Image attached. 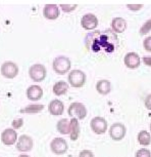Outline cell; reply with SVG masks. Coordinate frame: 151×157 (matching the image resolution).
<instances>
[{"label": "cell", "mask_w": 151, "mask_h": 157, "mask_svg": "<svg viewBox=\"0 0 151 157\" xmlns=\"http://www.w3.org/2000/svg\"><path fill=\"white\" fill-rule=\"evenodd\" d=\"M84 43L90 52L103 55L112 54L120 45L117 35L109 29L88 33L84 38Z\"/></svg>", "instance_id": "cell-1"}, {"label": "cell", "mask_w": 151, "mask_h": 157, "mask_svg": "<svg viewBox=\"0 0 151 157\" xmlns=\"http://www.w3.org/2000/svg\"><path fill=\"white\" fill-rule=\"evenodd\" d=\"M72 67V62L66 56H58L53 60L52 68L55 73L59 74V75H64L70 70Z\"/></svg>", "instance_id": "cell-2"}, {"label": "cell", "mask_w": 151, "mask_h": 157, "mask_svg": "<svg viewBox=\"0 0 151 157\" xmlns=\"http://www.w3.org/2000/svg\"><path fill=\"white\" fill-rule=\"evenodd\" d=\"M86 79H87V76H86L85 72H83L82 70L79 69L72 70L69 73V76H67L69 84L75 88H80L84 86L86 83Z\"/></svg>", "instance_id": "cell-3"}, {"label": "cell", "mask_w": 151, "mask_h": 157, "mask_svg": "<svg viewBox=\"0 0 151 157\" xmlns=\"http://www.w3.org/2000/svg\"><path fill=\"white\" fill-rule=\"evenodd\" d=\"M67 114L70 118H78L79 120H84L87 116V108L83 103L74 102L67 109Z\"/></svg>", "instance_id": "cell-4"}, {"label": "cell", "mask_w": 151, "mask_h": 157, "mask_svg": "<svg viewBox=\"0 0 151 157\" xmlns=\"http://www.w3.org/2000/svg\"><path fill=\"white\" fill-rule=\"evenodd\" d=\"M29 75L35 82H42L47 76L46 67L42 64L32 65L29 69Z\"/></svg>", "instance_id": "cell-5"}, {"label": "cell", "mask_w": 151, "mask_h": 157, "mask_svg": "<svg viewBox=\"0 0 151 157\" xmlns=\"http://www.w3.org/2000/svg\"><path fill=\"white\" fill-rule=\"evenodd\" d=\"M90 127L95 135H104L108 128L107 121L104 117L95 116L90 121Z\"/></svg>", "instance_id": "cell-6"}, {"label": "cell", "mask_w": 151, "mask_h": 157, "mask_svg": "<svg viewBox=\"0 0 151 157\" xmlns=\"http://www.w3.org/2000/svg\"><path fill=\"white\" fill-rule=\"evenodd\" d=\"M126 134L127 127L125 126V124L120 122H115L111 124V126L109 127V137L111 138V140L115 142L122 141L126 137Z\"/></svg>", "instance_id": "cell-7"}, {"label": "cell", "mask_w": 151, "mask_h": 157, "mask_svg": "<svg viewBox=\"0 0 151 157\" xmlns=\"http://www.w3.org/2000/svg\"><path fill=\"white\" fill-rule=\"evenodd\" d=\"M50 149L56 155H63L69 150V145L63 138H54L50 143Z\"/></svg>", "instance_id": "cell-8"}, {"label": "cell", "mask_w": 151, "mask_h": 157, "mask_svg": "<svg viewBox=\"0 0 151 157\" xmlns=\"http://www.w3.org/2000/svg\"><path fill=\"white\" fill-rule=\"evenodd\" d=\"M33 147H34V142H33V139L30 137V136L22 135L17 139L16 150L20 151V152H23V153L30 152V151L33 149Z\"/></svg>", "instance_id": "cell-9"}, {"label": "cell", "mask_w": 151, "mask_h": 157, "mask_svg": "<svg viewBox=\"0 0 151 157\" xmlns=\"http://www.w3.org/2000/svg\"><path fill=\"white\" fill-rule=\"evenodd\" d=\"M1 74L7 79H13L19 74V67L13 62H4L1 66Z\"/></svg>", "instance_id": "cell-10"}, {"label": "cell", "mask_w": 151, "mask_h": 157, "mask_svg": "<svg viewBox=\"0 0 151 157\" xmlns=\"http://www.w3.org/2000/svg\"><path fill=\"white\" fill-rule=\"evenodd\" d=\"M98 17L94 13H86L81 19V26L83 29L88 31H92L98 26Z\"/></svg>", "instance_id": "cell-11"}, {"label": "cell", "mask_w": 151, "mask_h": 157, "mask_svg": "<svg viewBox=\"0 0 151 157\" xmlns=\"http://www.w3.org/2000/svg\"><path fill=\"white\" fill-rule=\"evenodd\" d=\"M17 141V132L13 128H5L1 134V142L6 146L16 144Z\"/></svg>", "instance_id": "cell-12"}, {"label": "cell", "mask_w": 151, "mask_h": 157, "mask_svg": "<svg viewBox=\"0 0 151 157\" xmlns=\"http://www.w3.org/2000/svg\"><path fill=\"white\" fill-rule=\"evenodd\" d=\"M124 64L129 69H137L141 65V59L137 52H128L124 58Z\"/></svg>", "instance_id": "cell-13"}, {"label": "cell", "mask_w": 151, "mask_h": 157, "mask_svg": "<svg viewBox=\"0 0 151 157\" xmlns=\"http://www.w3.org/2000/svg\"><path fill=\"white\" fill-rule=\"evenodd\" d=\"M43 88L38 84L31 85L27 88V98L30 101H33V102H37V101L41 100V98L43 97Z\"/></svg>", "instance_id": "cell-14"}, {"label": "cell", "mask_w": 151, "mask_h": 157, "mask_svg": "<svg viewBox=\"0 0 151 157\" xmlns=\"http://www.w3.org/2000/svg\"><path fill=\"white\" fill-rule=\"evenodd\" d=\"M48 111L52 116H60L64 112V104L60 100H52L48 105Z\"/></svg>", "instance_id": "cell-15"}, {"label": "cell", "mask_w": 151, "mask_h": 157, "mask_svg": "<svg viewBox=\"0 0 151 157\" xmlns=\"http://www.w3.org/2000/svg\"><path fill=\"white\" fill-rule=\"evenodd\" d=\"M59 7L56 4H46L43 8V16L47 20H56L59 17Z\"/></svg>", "instance_id": "cell-16"}, {"label": "cell", "mask_w": 151, "mask_h": 157, "mask_svg": "<svg viewBox=\"0 0 151 157\" xmlns=\"http://www.w3.org/2000/svg\"><path fill=\"white\" fill-rule=\"evenodd\" d=\"M111 29L115 34H120L127 30V21L124 17H117L111 21Z\"/></svg>", "instance_id": "cell-17"}, {"label": "cell", "mask_w": 151, "mask_h": 157, "mask_svg": "<svg viewBox=\"0 0 151 157\" xmlns=\"http://www.w3.org/2000/svg\"><path fill=\"white\" fill-rule=\"evenodd\" d=\"M70 139L72 141H77L80 137V132H81V128H80V123L78 118H70Z\"/></svg>", "instance_id": "cell-18"}, {"label": "cell", "mask_w": 151, "mask_h": 157, "mask_svg": "<svg viewBox=\"0 0 151 157\" xmlns=\"http://www.w3.org/2000/svg\"><path fill=\"white\" fill-rule=\"evenodd\" d=\"M96 90L99 94L106 96L111 91V83L109 80L106 79H101V80L97 81L96 83Z\"/></svg>", "instance_id": "cell-19"}, {"label": "cell", "mask_w": 151, "mask_h": 157, "mask_svg": "<svg viewBox=\"0 0 151 157\" xmlns=\"http://www.w3.org/2000/svg\"><path fill=\"white\" fill-rule=\"evenodd\" d=\"M69 86H70V84L67 83V82L60 80V81L55 82L52 87V91L55 96L60 97V96H63V94H67V90H69Z\"/></svg>", "instance_id": "cell-20"}, {"label": "cell", "mask_w": 151, "mask_h": 157, "mask_svg": "<svg viewBox=\"0 0 151 157\" xmlns=\"http://www.w3.org/2000/svg\"><path fill=\"white\" fill-rule=\"evenodd\" d=\"M56 128L61 135H70V122L67 118H61L56 124Z\"/></svg>", "instance_id": "cell-21"}, {"label": "cell", "mask_w": 151, "mask_h": 157, "mask_svg": "<svg viewBox=\"0 0 151 157\" xmlns=\"http://www.w3.org/2000/svg\"><path fill=\"white\" fill-rule=\"evenodd\" d=\"M137 140H138V143L143 147H146V146H149L151 144V135L148 130H141L139 132V134L137 136Z\"/></svg>", "instance_id": "cell-22"}, {"label": "cell", "mask_w": 151, "mask_h": 157, "mask_svg": "<svg viewBox=\"0 0 151 157\" xmlns=\"http://www.w3.org/2000/svg\"><path fill=\"white\" fill-rule=\"evenodd\" d=\"M44 109V105L42 104H31L26 106L25 108L20 109V113H28V114H36L42 112Z\"/></svg>", "instance_id": "cell-23"}, {"label": "cell", "mask_w": 151, "mask_h": 157, "mask_svg": "<svg viewBox=\"0 0 151 157\" xmlns=\"http://www.w3.org/2000/svg\"><path fill=\"white\" fill-rule=\"evenodd\" d=\"M150 31H151V19L147 20L146 22L141 26L140 31L139 32H140L141 35H146V34L149 33Z\"/></svg>", "instance_id": "cell-24"}, {"label": "cell", "mask_w": 151, "mask_h": 157, "mask_svg": "<svg viewBox=\"0 0 151 157\" xmlns=\"http://www.w3.org/2000/svg\"><path fill=\"white\" fill-rule=\"evenodd\" d=\"M135 157H151V151L146 148H142L136 152Z\"/></svg>", "instance_id": "cell-25"}, {"label": "cell", "mask_w": 151, "mask_h": 157, "mask_svg": "<svg viewBox=\"0 0 151 157\" xmlns=\"http://www.w3.org/2000/svg\"><path fill=\"white\" fill-rule=\"evenodd\" d=\"M23 125V118H16V119L13 120L11 122V126H13V129H19Z\"/></svg>", "instance_id": "cell-26"}, {"label": "cell", "mask_w": 151, "mask_h": 157, "mask_svg": "<svg viewBox=\"0 0 151 157\" xmlns=\"http://www.w3.org/2000/svg\"><path fill=\"white\" fill-rule=\"evenodd\" d=\"M78 5L77 4H60V8L64 13H70V11L75 10Z\"/></svg>", "instance_id": "cell-27"}, {"label": "cell", "mask_w": 151, "mask_h": 157, "mask_svg": "<svg viewBox=\"0 0 151 157\" xmlns=\"http://www.w3.org/2000/svg\"><path fill=\"white\" fill-rule=\"evenodd\" d=\"M143 47L144 49L148 52H151V36H148L143 41Z\"/></svg>", "instance_id": "cell-28"}, {"label": "cell", "mask_w": 151, "mask_h": 157, "mask_svg": "<svg viewBox=\"0 0 151 157\" xmlns=\"http://www.w3.org/2000/svg\"><path fill=\"white\" fill-rule=\"evenodd\" d=\"M79 157H94V153L91 150H82L79 154Z\"/></svg>", "instance_id": "cell-29"}, {"label": "cell", "mask_w": 151, "mask_h": 157, "mask_svg": "<svg viewBox=\"0 0 151 157\" xmlns=\"http://www.w3.org/2000/svg\"><path fill=\"white\" fill-rule=\"evenodd\" d=\"M144 105H145V108L151 111V94H147V96L145 97V99H144Z\"/></svg>", "instance_id": "cell-30"}, {"label": "cell", "mask_w": 151, "mask_h": 157, "mask_svg": "<svg viewBox=\"0 0 151 157\" xmlns=\"http://www.w3.org/2000/svg\"><path fill=\"white\" fill-rule=\"evenodd\" d=\"M127 7L130 8L131 10L137 11V10H140L141 8L143 7V4H127Z\"/></svg>", "instance_id": "cell-31"}, {"label": "cell", "mask_w": 151, "mask_h": 157, "mask_svg": "<svg viewBox=\"0 0 151 157\" xmlns=\"http://www.w3.org/2000/svg\"><path fill=\"white\" fill-rule=\"evenodd\" d=\"M142 62L144 65H146L148 67H151V57H143L142 58Z\"/></svg>", "instance_id": "cell-32"}, {"label": "cell", "mask_w": 151, "mask_h": 157, "mask_svg": "<svg viewBox=\"0 0 151 157\" xmlns=\"http://www.w3.org/2000/svg\"><path fill=\"white\" fill-rule=\"evenodd\" d=\"M19 157H31V156H29L28 154H20V155H19Z\"/></svg>", "instance_id": "cell-33"}, {"label": "cell", "mask_w": 151, "mask_h": 157, "mask_svg": "<svg viewBox=\"0 0 151 157\" xmlns=\"http://www.w3.org/2000/svg\"><path fill=\"white\" fill-rule=\"evenodd\" d=\"M149 128H150V132H151V123H150V125H149Z\"/></svg>", "instance_id": "cell-34"}]
</instances>
